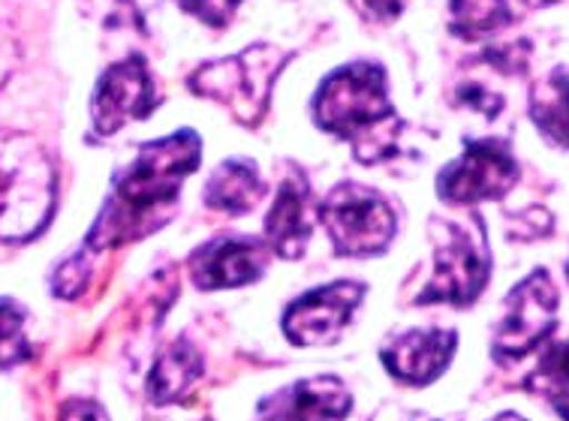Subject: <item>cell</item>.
<instances>
[{
    "mask_svg": "<svg viewBox=\"0 0 569 421\" xmlns=\"http://www.w3.org/2000/svg\"><path fill=\"white\" fill-rule=\"evenodd\" d=\"M0 79H3V76H0Z\"/></svg>",
    "mask_w": 569,
    "mask_h": 421,
    "instance_id": "obj_29",
    "label": "cell"
},
{
    "mask_svg": "<svg viewBox=\"0 0 569 421\" xmlns=\"http://www.w3.org/2000/svg\"><path fill=\"white\" fill-rule=\"evenodd\" d=\"M352 407L350 389L338 377L299 380L259 403L262 421H341Z\"/></svg>",
    "mask_w": 569,
    "mask_h": 421,
    "instance_id": "obj_13",
    "label": "cell"
},
{
    "mask_svg": "<svg viewBox=\"0 0 569 421\" xmlns=\"http://www.w3.org/2000/svg\"><path fill=\"white\" fill-rule=\"evenodd\" d=\"M449 10H452V33L470 42L507 28L512 19L507 0H452Z\"/></svg>",
    "mask_w": 569,
    "mask_h": 421,
    "instance_id": "obj_19",
    "label": "cell"
},
{
    "mask_svg": "<svg viewBox=\"0 0 569 421\" xmlns=\"http://www.w3.org/2000/svg\"><path fill=\"white\" fill-rule=\"evenodd\" d=\"M28 359V340H24V313L12 304H0V368H12Z\"/></svg>",
    "mask_w": 569,
    "mask_h": 421,
    "instance_id": "obj_20",
    "label": "cell"
},
{
    "mask_svg": "<svg viewBox=\"0 0 569 421\" xmlns=\"http://www.w3.org/2000/svg\"><path fill=\"white\" fill-rule=\"evenodd\" d=\"M558 287L542 268L509 292L503 301V317L491 338V355L497 364L521 361L551 338L558 322Z\"/></svg>",
    "mask_w": 569,
    "mask_h": 421,
    "instance_id": "obj_7",
    "label": "cell"
},
{
    "mask_svg": "<svg viewBox=\"0 0 569 421\" xmlns=\"http://www.w3.org/2000/svg\"><path fill=\"white\" fill-rule=\"evenodd\" d=\"M202 373V359L199 352L187 343V340H178L169 350L157 359V364L151 368V377H148V394L154 403H176L178 398H184L190 385L199 380Z\"/></svg>",
    "mask_w": 569,
    "mask_h": 421,
    "instance_id": "obj_17",
    "label": "cell"
},
{
    "mask_svg": "<svg viewBox=\"0 0 569 421\" xmlns=\"http://www.w3.org/2000/svg\"><path fill=\"white\" fill-rule=\"evenodd\" d=\"M63 421H109L103 407L91 401H70L63 407Z\"/></svg>",
    "mask_w": 569,
    "mask_h": 421,
    "instance_id": "obj_24",
    "label": "cell"
},
{
    "mask_svg": "<svg viewBox=\"0 0 569 421\" xmlns=\"http://www.w3.org/2000/svg\"><path fill=\"white\" fill-rule=\"evenodd\" d=\"M530 121L542 139L569 148V70L558 67L530 91Z\"/></svg>",
    "mask_w": 569,
    "mask_h": 421,
    "instance_id": "obj_16",
    "label": "cell"
},
{
    "mask_svg": "<svg viewBox=\"0 0 569 421\" xmlns=\"http://www.w3.org/2000/svg\"><path fill=\"white\" fill-rule=\"evenodd\" d=\"M157 91L148 63L133 54L100 76L93 93V127L100 136L118 133L127 121H142L157 109Z\"/></svg>",
    "mask_w": 569,
    "mask_h": 421,
    "instance_id": "obj_10",
    "label": "cell"
},
{
    "mask_svg": "<svg viewBox=\"0 0 569 421\" xmlns=\"http://www.w3.org/2000/svg\"><path fill=\"white\" fill-rule=\"evenodd\" d=\"M313 202L308 178L292 172L278 190L274 206L266 214V241L280 259H299L313 232Z\"/></svg>",
    "mask_w": 569,
    "mask_h": 421,
    "instance_id": "obj_14",
    "label": "cell"
},
{
    "mask_svg": "<svg viewBox=\"0 0 569 421\" xmlns=\"http://www.w3.org/2000/svg\"><path fill=\"white\" fill-rule=\"evenodd\" d=\"M528 389L569 421V338L542 343V352L528 377Z\"/></svg>",
    "mask_w": 569,
    "mask_h": 421,
    "instance_id": "obj_18",
    "label": "cell"
},
{
    "mask_svg": "<svg viewBox=\"0 0 569 421\" xmlns=\"http://www.w3.org/2000/svg\"><path fill=\"white\" fill-rule=\"evenodd\" d=\"M190 16H197L199 21H206L211 28H223L229 19L236 16L241 7V0H178Z\"/></svg>",
    "mask_w": 569,
    "mask_h": 421,
    "instance_id": "obj_22",
    "label": "cell"
},
{
    "mask_svg": "<svg viewBox=\"0 0 569 421\" xmlns=\"http://www.w3.org/2000/svg\"><path fill=\"white\" fill-rule=\"evenodd\" d=\"M458 334L446 329H413L395 334L383 347V364L398 382L428 385L456 355Z\"/></svg>",
    "mask_w": 569,
    "mask_h": 421,
    "instance_id": "obj_12",
    "label": "cell"
},
{
    "mask_svg": "<svg viewBox=\"0 0 569 421\" xmlns=\"http://www.w3.org/2000/svg\"><path fill=\"white\" fill-rule=\"evenodd\" d=\"M269 250L259 238H214L190 257V278L199 289L248 287L266 274Z\"/></svg>",
    "mask_w": 569,
    "mask_h": 421,
    "instance_id": "obj_11",
    "label": "cell"
},
{
    "mask_svg": "<svg viewBox=\"0 0 569 421\" xmlns=\"http://www.w3.org/2000/svg\"><path fill=\"white\" fill-rule=\"evenodd\" d=\"M567 278H569V265H567Z\"/></svg>",
    "mask_w": 569,
    "mask_h": 421,
    "instance_id": "obj_28",
    "label": "cell"
},
{
    "mask_svg": "<svg viewBox=\"0 0 569 421\" xmlns=\"http://www.w3.org/2000/svg\"><path fill=\"white\" fill-rule=\"evenodd\" d=\"M368 3V10L377 16V19L392 21L398 19L401 12H405V0H365Z\"/></svg>",
    "mask_w": 569,
    "mask_h": 421,
    "instance_id": "obj_25",
    "label": "cell"
},
{
    "mask_svg": "<svg viewBox=\"0 0 569 421\" xmlns=\"http://www.w3.org/2000/svg\"><path fill=\"white\" fill-rule=\"evenodd\" d=\"M202 142L193 130H178L157 142L142 144L139 160L114 181V190L97 217L88 250H106L154 232L169 220V206L190 172H197Z\"/></svg>",
    "mask_w": 569,
    "mask_h": 421,
    "instance_id": "obj_1",
    "label": "cell"
},
{
    "mask_svg": "<svg viewBox=\"0 0 569 421\" xmlns=\"http://www.w3.org/2000/svg\"><path fill=\"white\" fill-rule=\"evenodd\" d=\"M320 220L341 257L383 253L395 238V211L371 187H335L320 208Z\"/></svg>",
    "mask_w": 569,
    "mask_h": 421,
    "instance_id": "obj_6",
    "label": "cell"
},
{
    "mask_svg": "<svg viewBox=\"0 0 569 421\" xmlns=\"http://www.w3.org/2000/svg\"><path fill=\"white\" fill-rule=\"evenodd\" d=\"M528 7H549V3H558V0H525Z\"/></svg>",
    "mask_w": 569,
    "mask_h": 421,
    "instance_id": "obj_27",
    "label": "cell"
},
{
    "mask_svg": "<svg viewBox=\"0 0 569 421\" xmlns=\"http://www.w3.org/2000/svg\"><path fill=\"white\" fill-rule=\"evenodd\" d=\"M266 193L257 166L250 160H227L206 187V202L223 214H248Z\"/></svg>",
    "mask_w": 569,
    "mask_h": 421,
    "instance_id": "obj_15",
    "label": "cell"
},
{
    "mask_svg": "<svg viewBox=\"0 0 569 421\" xmlns=\"http://www.w3.org/2000/svg\"><path fill=\"white\" fill-rule=\"evenodd\" d=\"M518 181V163L503 139H467L465 154L437 178V193L449 206H477L507 196Z\"/></svg>",
    "mask_w": 569,
    "mask_h": 421,
    "instance_id": "obj_8",
    "label": "cell"
},
{
    "mask_svg": "<svg viewBox=\"0 0 569 421\" xmlns=\"http://www.w3.org/2000/svg\"><path fill=\"white\" fill-rule=\"evenodd\" d=\"M54 172L28 136L0 133V241H28L52 220Z\"/></svg>",
    "mask_w": 569,
    "mask_h": 421,
    "instance_id": "obj_3",
    "label": "cell"
},
{
    "mask_svg": "<svg viewBox=\"0 0 569 421\" xmlns=\"http://www.w3.org/2000/svg\"><path fill=\"white\" fill-rule=\"evenodd\" d=\"M283 61H287V54L278 52V49L253 46L244 54L202 67L190 79V88L202 97H211V100L229 106L239 121L257 123L269 106L271 84L278 79Z\"/></svg>",
    "mask_w": 569,
    "mask_h": 421,
    "instance_id": "obj_5",
    "label": "cell"
},
{
    "mask_svg": "<svg viewBox=\"0 0 569 421\" xmlns=\"http://www.w3.org/2000/svg\"><path fill=\"white\" fill-rule=\"evenodd\" d=\"M362 299L365 287L356 280H341V283L313 289L287 310L283 334L296 347H326L331 340H338V334L350 325Z\"/></svg>",
    "mask_w": 569,
    "mask_h": 421,
    "instance_id": "obj_9",
    "label": "cell"
},
{
    "mask_svg": "<svg viewBox=\"0 0 569 421\" xmlns=\"http://www.w3.org/2000/svg\"><path fill=\"white\" fill-rule=\"evenodd\" d=\"M88 280H91V259H88V253H76L54 271L52 289L61 299H79L88 287Z\"/></svg>",
    "mask_w": 569,
    "mask_h": 421,
    "instance_id": "obj_21",
    "label": "cell"
},
{
    "mask_svg": "<svg viewBox=\"0 0 569 421\" xmlns=\"http://www.w3.org/2000/svg\"><path fill=\"white\" fill-rule=\"evenodd\" d=\"M495 421H528V419H521V415H516V412H503V415H497Z\"/></svg>",
    "mask_w": 569,
    "mask_h": 421,
    "instance_id": "obj_26",
    "label": "cell"
},
{
    "mask_svg": "<svg viewBox=\"0 0 569 421\" xmlns=\"http://www.w3.org/2000/svg\"><path fill=\"white\" fill-rule=\"evenodd\" d=\"M461 100L473 106V109H482V114H488V118H497V112L503 109V100L495 97V93L482 91V88H461Z\"/></svg>",
    "mask_w": 569,
    "mask_h": 421,
    "instance_id": "obj_23",
    "label": "cell"
},
{
    "mask_svg": "<svg viewBox=\"0 0 569 421\" xmlns=\"http://www.w3.org/2000/svg\"><path fill=\"white\" fill-rule=\"evenodd\" d=\"M435 274L419 292V304H456L467 308L482 295L491 274L486 223L477 214L465 220H431Z\"/></svg>",
    "mask_w": 569,
    "mask_h": 421,
    "instance_id": "obj_4",
    "label": "cell"
},
{
    "mask_svg": "<svg viewBox=\"0 0 569 421\" xmlns=\"http://www.w3.org/2000/svg\"><path fill=\"white\" fill-rule=\"evenodd\" d=\"M322 130L356 144V157L373 166L395 154L401 118L386 93V72L377 63H350L331 72L313 100Z\"/></svg>",
    "mask_w": 569,
    "mask_h": 421,
    "instance_id": "obj_2",
    "label": "cell"
}]
</instances>
